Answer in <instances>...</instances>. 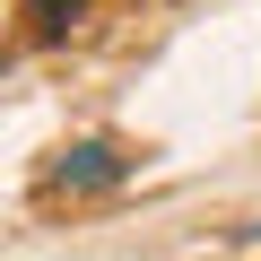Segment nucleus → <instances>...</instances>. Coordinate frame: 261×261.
I'll list each match as a JSON object with an SVG mask.
<instances>
[{
    "label": "nucleus",
    "instance_id": "1",
    "mask_svg": "<svg viewBox=\"0 0 261 261\" xmlns=\"http://www.w3.org/2000/svg\"><path fill=\"white\" fill-rule=\"evenodd\" d=\"M122 174H130V157H122L113 140H79V148H61V166H53L61 192H105V183H122Z\"/></svg>",
    "mask_w": 261,
    "mask_h": 261
},
{
    "label": "nucleus",
    "instance_id": "3",
    "mask_svg": "<svg viewBox=\"0 0 261 261\" xmlns=\"http://www.w3.org/2000/svg\"><path fill=\"white\" fill-rule=\"evenodd\" d=\"M244 244H261V218H252V226H244Z\"/></svg>",
    "mask_w": 261,
    "mask_h": 261
},
{
    "label": "nucleus",
    "instance_id": "2",
    "mask_svg": "<svg viewBox=\"0 0 261 261\" xmlns=\"http://www.w3.org/2000/svg\"><path fill=\"white\" fill-rule=\"evenodd\" d=\"M27 9H35V35H70L87 0H27Z\"/></svg>",
    "mask_w": 261,
    "mask_h": 261
}]
</instances>
